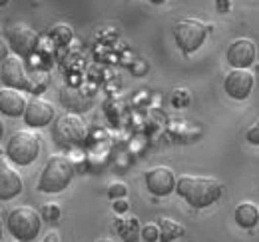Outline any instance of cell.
Returning a JSON list of instances; mask_svg holds the SVG:
<instances>
[{"mask_svg": "<svg viewBox=\"0 0 259 242\" xmlns=\"http://www.w3.org/2000/svg\"><path fill=\"white\" fill-rule=\"evenodd\" d=\"M176 192L192 208H207L224 196V182L213 176L182 174L176 182Z\"/></svg>", "mask_w": 259, "mask_h": 242, "instance_id": "cell-1", "label": "cell"}, {"mask_svg": "<svg viewBox=\"0 0 259 242\" xmlns=\"http://www.w3.org/2000/svg\"><path fill=\"white\" fill-rule=\"evenodd\" d=\"M74 178V164L70 158L62 154H54L48 158L44 170L38 178V190L46 194H56L62 192L70 186Z\"/></svg>", "mask_w": 259, "mask_h": 242, "instance_id": "cell-2", "label": "cell"}, {"mask_svg": "<svg viewBox=\"0 0 259 242\" xmlns=\"http://www.w3.org/2000/svg\"><path fill=\"white\" fill-rule=\"evenodd\" d=\"M8 232L20 242H32L42 230V214L32 206H16L6 216Z\"/></svg>", "mask_w": 259, "mask_h": 242, "instance_id": "cell-3", "label": "cell"}, {"mask_svg": "<svg viewBox=\"0 0 259 242\" xmlns=\"http://www.w3.org/2000/svg\"><path fill=\"white\" fill-rule=\"evenodd\" d=\"M209 30H211V24H205L199 18H182L174 24L171 32H174V40H176L178 48L186 56H190L195 50L201 48Z\"/></svg>", "mask_w": 259, "mask_h": 242, "instance_id": "cell-4", "label": "cell"}, {"mask_svg": "<svg viewBox=\"0 0 259 242\" xmlns=\"http://www.w3.org/2000/svg\"><path fill=\"white\" fill-rule=\"evenodd\" d=\"M40 154V136L30 130H16L6 142V158L16 166H28Z\"/></svg>", "mask_w": 259, "mask_h": 242, "instance_id": "cell-5", "label": "cell"}, {"mask_svg": "<svg viewBox=\"0 0 259 242\" xmlns=\"http://www.w3.org/2000/svg\"><path fill=\"white\" fill-rule=\"evenodd\" d=\"M88 134V128H86V122L80 118V114L76 112H66L62 116H58L54 120V126H52V139L56 140V144L60 146H80Z\"/></svg>", "mask_w": 259, "mask_h": 242, "instance_id": "cell-6", "label": "cell"}, {"mask_svg": "<svg viewBox=\"0 0 259 242\" xmlns=\"http://www.w3.org/2000/svg\"><path fill=\"white\" fill-rule=\"evenodd\" d=\"M6 42L10 50L20 58H30L38 50L40 34L28 24H12L6 28Z\"/></svg>", "mask_w": 259, "mask_h": 242, "instance_id": "cell-7", "label": "cell"}, {"mask_svg": "<svg viewBox=\"0 0 259 242\" xmlns=\"http://www.w3.org/2000/svg\"><path fill=\"white\" fill-rule=\"evenodd\" d=\"M0 82L6 88H16V90H28L32 86L30 72L26 70L24 58L10 54L2 64H0Z\"/></svg>", "mask_w": 259, "mask_h": 242, "instance_id": "cell-8", "label": "cell"}, {"mask_svg": "<svg viewBox=\"0 0 259 242\" xmlns=\"http://www.w3.org/2000/svg\"><path fill=\"white\" fill-rule=\"evenodd\" d=\"M253 84H255V76L247 68H231L224 78V90L233 100H245L251 94Z\"/></svg>", "mask_w": 259, "mask_h": 242, "instance_id": "cell-9", "label": "cell"}, {"mask_svg": "<svg viewBox=\"0 0 259 242\" xmlns=\"http://www.w3.org/2000/svg\"><path fill=\"white\" fill-rule=\"evenodd\" d=\"M255 56H257V48L255 42L251 38H235L229 46H227L226 58L231 68H251L255 64Z\"/></svg>", "mask_w": 259, "mask_h": 242, "instance_id": "cell-10", "label": "cell"}, {"mask_svg": "<svg viewBox=\"0 0 259 242\" xmlns=\"http://www.w3.org/2000/svg\"><path fill=\"white\" fill-rule=\"evenodd\" d=\"M56 116V110H54V104L42 96H34L26 104V110H24V122L30 126V128H44L48 126Z\"/></svg>", "mask_w": 259, "mask_h": 242, "instance_id": "cell-11", "label": "cell"}, {"mask_svg": "<svg viewBox=\"0 0 259 242\" xmlns=\"http://www.w3.org/2000/svg\"><path fill=\"white\" fill-rule=\"evenodd\" d=\"M144 180H146L148 190L154 196H167V194H171L176 190V182H178V178L174 176V172L167 166H154V168H150L146 172V176H144Z\"/></svg>", "mask_w": 259, "mask_h": 242, "instance_id": "cell-12", "label": "cell"}, {"mask_svg": "<svg viewBox=\"0 0 259 242\" xmlns=\"http://www.w3.org/2000/svg\"><path fill=\"white\" fill-rule=\"evenodd\" d=\"M22 176L12 166V162L0 156V200H12L22 192Z\"/></svg>", "mask_w": 259, "mask_h": 242, "instance_id": "cell-13", "label": "cell"}, {"mask_svg": "<svg viewBox=\"0 0 259 242\" xmlns=\"http://www.w3.org/2000/svg\"><path fill=\"white\" fill-rule=\"evenodd\" d=\"M26 104H28V100H26V96L22 94V90L6 88V86L0 90V114L10 116V118L24 116Z\"/></svg>", "mask_w": 259, "mask_h": 242, "instance_id": "cell-14", "label": "cell"}, {"mask_svg": "<svg viewBox=\"0 0 259 242\" xmlns=\"http://www.w3.org/2000/svg\"><path fill=\"white\" fill-rule=\"evenodd\" d=\"M233 218H235L237 226H241L245 230H251V228L257 226L259 222V208L253 202H241V204L235 206Z\"/></svg>", "mask_w": 259, "mask_h": 242, "instance_id": "cell-15", "label": "cell"}, {"mask_svg": "<svg viewBox=\"0 0 259 242\" xmlns=\"http://www.w3.org/2000/svg\"><path fill=\"white\" fill-rule=\"evenodd\" d=\"M114 228L120 232V236L124 238V242H138L140 232H142V226H140V220L136 216H122L116 220Z\"/></svg>", "mask_w": 259, "mask_h": 242, "instance_id": "cell-16", "label": "cell"}, {"mask_svg": "<svg viewBox=\"0 0 259 242\" xmlns=\"http://www.w3.org/2000/svg\"><path fill=\"white\" fill-rule=\"evenodd\" d=\"M158 226H160V242H174L186 234V226L167 216L158 218Z\"/></svg>", "mask_w": 259, "mask_h": 242, "instance_id": "cell-17", "label": "cell"}, {"mask_svg": "<svg viewBox=\"0 0 259 242\" xmlns=\"http://www.w3.org/2000/svg\"><path fill=\"white\" fill-rule=\"evenodd\" d=\"M62 104H64L66 108H68V112H84V110H88L90 106H88V100H86V96H82L78 90H74V88H64L62 90Z\"/></svg>", "mask_w": 259, "mask_h": 242, "instance_id": "cell-18", "label": "cell"}, {"mask_svg": "<svg viewBox=\"0 0 259 242\" xmlns=\"http://www.w3.org/2000/svg\"><path fill=\"white\" fill-rule=\"evenodd\" d=\"M50 38L54 40V42H58V44H68L70 40H72V36H74V32H72V28L68 26V24H64V22H56L52 28H50Z\"/></svg>", "mask_w": 259, "mask_h": 242, "instance_id": "cell-19", "label": "cell"}, {"mask_svg": "<svg viewBox=\"0 0 259 242\" xmlns=\"http://www.w3.org/2000/svg\"><path fill=\"white\" fill-rule=\"evenodd\" d=\"M171 106H176V108H186V106H190L192 102V94L186 90V88H176L174 92H171Z\"/></svg>", "mask_w": 259, "mask_h": 242, "instance_id": "cell-20", "label": "cell"}, {"mask_svg": "<svg viewBox=\"0 0 259 242\" xmlns=\"http://www.w3.org/2000/svg\"><path fill=\"white\" fill-rule=\"evenodd\" d=\"M40 214H42V220H48V222H56L58 218H60V214H62V208L58 202H46L42 210H40Z\"/></svg>", "mask_w": 259, "mask_h": 242, "instance_id": "cell-21", "label": "cell"}, {"mask_svg": "<svg viewBox=\"0 0 259 242\" xmlns=\"http://www.w3.org/2000/svg\"><path fill=\"white\" fill-rule=\"evenodd\" d=\"M140 236H142V240L144 242H158L160 240V226H158V222H156V224H154V222H150V224L142 226Z\"/></svg>", "mask_w": 259, "mask_h": 242, "instance_id": "cell-22", "label": "cell"}, {"mask_svg": "<svg viewBox=\"0 0 259 242\" xmlns=\"http://www.w3.org/2000/svg\"><path fill=\"white\" fill-rule=\"evenodd\" d=\"M128 194V186L124 182H112L108 186V198L110 200H118V198H126Z\"/></svg>", "mask_w": 259, "mask_h": 242, "instance_id": "cell-23", "label": "cell"}, {"mask_svg": "<svg viewBox=\"0 0 259 242\" xmlns=\"http://www.w3.org/2000/svg\"><path fill=\"white\" fill-rule=\"evenodd\" d=\"M245 140L249 142V144H255V146H259V120L245 132Z\"/></svg>", "mask_w": 259, "mask_h": 242, "instance_id": "cell-24", "label": "cell"}, {"mask_svg": "<svg viewBox=\"0 0 259 242\" xmlns=\"http://www.w3.org/2000/svg\"><path fill=\"white\" fill-rule=\"evenodd\" d=\"M112 208H114V212H118V214H124V212H128V200L126 198H118V200H114V204H112Z\"/></svg>", "mask_w": 259, "mask_h": 242, "instance_id": "cell-25", "label": "cell"}, {"mask_svg": "<svg viewBox=\"0 0 259 242\" xmlns=\"http://www.w3.org/2000/svg\"><path fill=\"white\" fill-rule=\"evenodd\" d=\"M213 6H215L218 12L227 14V12L231 10V0H213Z\"/></svg>", "mask_w": 259, "mask_h": 242, "instance_id": "cell-26", "label": "cell"}, {"mask_svg": "<svg viewBox=\"0 0 259 242\" xmlns=\"http://www.w3.org/2000/svg\"><path fill=\"white\" fill-rule=\"evenodd\" d=\"M8 56H10V46H8L6 38H2V36H0V64H2Z\"/></svg>", "mask_w": 259, "mask_h": 242, "instance_id": "cell-27", "label": "cell"}, {"mask_svg": "<svg viewBox=\"0 0 259 242\" xmlns=\"http://www.w3.org/2000/svg\"><path fill=\"white\" fill-rule=\"evenodd\" d=\"M40 242H60V234H58L56 230H50V232H48V234H46Z\"/></svg>", "mask_w": 259, "mask_h": 242, "instance_id": "cell-28", "label": "cell"}, {"mask_svg": "<svg viewBox=\"0 0 259 242\" xmlns=\"http://www.w3.org/2000/svg\"><path fill=\"white\" fill-rule=\"evenodd\" d=\"M2 232H4V220H2V212H0V238H2Z\"/></svg>", "mask_w": 259, "mask_h": 242, "instance_id": "cell-29", "label": "cell"}, {"mask_svg": "<svg viewBox=\"0 0 259 242\" xmlns=\"http://www.w3.org/2000/svg\"><path fill=\"white\" fill-rule=\"evenodd\" d=\"M4 136V122H2V118H0V139Z\"/></svg>", "mask_w": 259, "mask_h": 242, "instance_id": "cell-30", "label": "cell"}, {"mask_svg": "<svg viewBox=\"0 0 259 242\" xmlns=\"http://www.w3.org/2000/svg\"><path fill=\"white\" fill-rule=\"evenodd\" d=\"M150 2H152V4H156V6H160V4H163L165 0H150Z\"/></svg>", "mask_w": 259, "mask_h": 242, "instance_id": "cell-31", "label": "cell"}, {"mask_svg": "<svg viewBox=\"0 0 259 242\" xmlns=\"http://www.w3.org/2000/svg\"><path fill=\"white\" fill-rule=\"evenodd\" d=\"M8 2H10V0H0V8H2V6H6Z\"/></svg>", "mask_w": 259, "mask_h": 242, "instance_id": "cell-32", "label": "cell"}, {"mask_svg": "<svg viewBox=\"0 0 259 242\" xmlns=\"http://www.w3.org/2000/svg\"><path fill=\"white\" fill-rule=\"evenodd\" d=\"M96 242H114V240H110V238H100V240H96Z\"/></svg>", "mask_w": 259, "mask_h": 242, "instance_id": "cell-33", "label": "cell"}, {"mask_svg": "<svg viewBox=\"0 0 259 242\" xmlns=\"http://www.w3.org/2000/svg\"><path fill=\"white\" fill-rule=\"evenodd\" d=\"M255 72H259V64H257V66H255Z\"/></svg>", "mask_w": 259, "mask_h": 242, "instance_id": "cell-34", "label": "cell"}, {"mask_svg": "<svg viewBox=\"0 0 259 242\" xmlns=\"http://www.w3.org/2000/svg\"><path fill=\"white\" fill-rule=\"evenodd\" d=\"M16 242H20V240H16Z\"/></svg>", "mask_w": 259, "mask_h": 242, "instance_id": "cell-35", "label": "cell"}]
</instances>
